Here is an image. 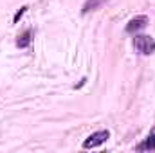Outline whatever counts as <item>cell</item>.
<instances>
[{"instance_id":"cell-4","label":"cell","mask_w":155,"mask_h":153,"mask_svg":"<svg viewBox=\"0 0 155 153\" xmlns=\"http://www.w3.org/2000/svg\"><path fill=\"white\" fill-rule=\"evenodd\" d=\"M139 151H148V150H155V128H152V132L148 133V137L137 146Z\"/></svg>"},{"instance_id":"cell-7","label":"cell","mask_w":155,"mask_h":153,"mask_svg":"<svg viewBox=\"0 0 155 153\" xmlns=\"http://www.w3.org/2000/svg\"><path fill=\"white\" fill-rule=\"evenodd\" d=\"M25 9H27V7H22V9H20V11H18V13L15 15V24H16V22H18V18H20V16H22V15L25 13Z\"/></svg>"},{"instance_id":"cell-2","label":"cell","mask_w":155,"mask_h":153,"mask_svg":"<svg viewBox=\"0 0 155 153\" xmlns=\"http://www.w3.org/2000/svg\"><path fill=\"white\" fill-rule=\"evenodd\" d=\"M110 137V133H108V130H101V132H96V133H92L88 139H85V142H83V148L85 150H90V148H97V146H101L107 139Z\"/></svg>"},{"instance_id":"cell-6","label":"cell","mask_w":155,"mask_h":153,"mask_svg":"<svg viewBox=\"0 0 155 153\" xmlns=\"http://www.w3.org/2000/svg\"><path fill=\"white\" fill-rule=\"evenodd\" d=\"M31 43V29H27V31H24L20 36H18V40H16V45L20 47V49H25L27 45Z\"/></svg>"},{"instance_id":"cell-1","label":"cell","mask_w":155,"mask_h":153,"mask_svg":"<svg viewBox=\"0 0 155 153\" xmlns=\"http://www.w3.org/2000/svg\"><path fill=\"white\" fill-rule=\"evenodd\" d=\"M134 47L137 49V52L141 54H152L155 50V41L150 36H144V34H139L134 38Z\"/></svg>"},{"instance_id":"cell-3","label":"cell","mask_w":155,"mask_h":153,"mask_svg":"<svg viewBox=\"0 0 155 153\" xmlns=\"http://www.w3.org/2000/svg\"><path fill=\"white\" fill-rule=\"evenodd\" d=\"M146 24H148V16H144V15L135 16V18H132V20L128 22V25H126V33L134 34V33H137V31L144 29V27H146Z\"/></svg>"},{"instance_id":"cell-5","label":"cell","mask_w":155,"mask_h":153,"mask_svg":"<svg viewBox=\"0 0 155 153\" xmlns=\"http://www.w3.org/2000/svg\"><path fill=\"white\" fill-rule=\"evenodd\" d=\"M105 2H107V0H87L81 11H83V15H87V13H90V11H96L97 7H101Z\"/></svg>"}]
</instances>
